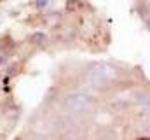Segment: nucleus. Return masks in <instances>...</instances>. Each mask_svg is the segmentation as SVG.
Masks as SVG:
<instances>
[{"mask_svg": "<svg viewBox=\"0 0 150 140\" xmlns=\"http://www.w3.org/2000/svg\"><path fill=\"white\" fill-rule=\"evenodd\" d=\"M120 77V70L117 69L112 63H105V61H100V63H94L89 72H87V82L93 86V88H107V86H112L113 82H117Z\"/></svg>", "mask_w": 150, "mask_h": 140, "instance_id": "nucleus-1", "label": "nucleus"}, {"mask_svg": "<svg viewBox=\"0 0 150 140\" xmlns=\"http://www.w3.org/2000/svg\"><path fill=\"white\" fill-rule=\"evenodd\" d=\"M94 105V98L87 93H82V91H75L70 93L67 98H65V107L68 112H74V114H82L86 110H89L91 107Z\"/></svg>", "mask_w": 150, "mask_h": 140, "instance_id": "nucleus-2", "label": "nucleus"}, {"mask_svg": "<svg viewBox=\"0 0 150 140\" xmlns=\"http://www.w3.org/2000/svg\"><path fill=\"white\" fill-rule=\"evenodd\" d=\"M32 39H33L35 42H38V44H40L42 40H45V35H44V34H35L33 37H32Z\"/></svg>", "mask_w": 150, "mask_h": 140, "instance_id": "nucleus-3", "label": "nucleus"}, {"mask_svg": "<svg viewBox=\"0 0 150 140\" xmlns=\"http://www.w3.org/2000/svg\"><path fill=\"white\" fill-rule=\"evenodd\" d=\"M100 140H119L117 135H105V137H101Z\"/></svg>", "mask_w": 150, "mask_h": 140, "instance_id": "nucleus-4", "label": "nucleus"}, {"mask_svg": "<svg viewBox=\"0 0 150 140\" xmlns=\"http://www.w3.org/2000/svg\"><path fill=\"white\" fill-rule=\"evenodd\" d=\"M35 5H37V7H45V5H47V0H37Z\"/></svg>", "mask_w": 150, "mask_h": 140, "instance_id": "nucleus-5", "label": "nucleus"}, {"mask_svg": "<svg viewBox=\"0 0 150 140\" xmlns=\"http://www.w3.org/2000/svg\"><path fill=\"white\" fill-rule=\"evenodd\" d=\"M63 140H74V137H67V139H63Z\"/></svg>", "mask_w": 150, "mask_h": 140, "instance_id": "nucleus-6", "label": "nucleus"}, {"mask_svg": "<svg viewBox=\"0 0 150 140\" xmlns=\"http://www.w3.org/2000/svg\"><path fill=\"white\" fill-rule=\"evenodd\" d=\"M140 140H150V139H140Z\"/></svg>", "mask_w": 150, "mask_h": 140, "instance_id": "nucleus-7", "label": "nucleus"}]
</instances>
